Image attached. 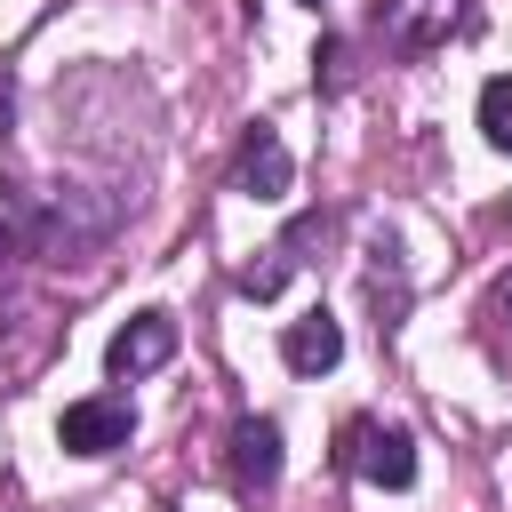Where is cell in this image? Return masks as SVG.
<instances>
[{
  "instance_id": "obj_7",
  "label": "cell",
  "mask_w": 512,
  "mask_h": 512,
  "mask_svg": "<svg viewBox=\"0 0 512 512\" xmlns=\"http://www.w3.org/2000/svg\"><path fill=\"white\" fill-rule=\"evenodd\" d=\"M480 336H488V352L512 368V272H504V280L480 296Z\"/></svg>"
},
{
  "instance_id": "obj_1",
  "label": "cell",
  "mask_w": 512,
  "mask_h": 512,
  "mask_svg": "<svg viewBox=\"0 0 512 512\" xmlns=\"http://www.w3.org/2000/svg\"><path fill=\"white\" fill-rule=\"evenodd\" d=\"M336 456H344L360 480H376V488H408V480H416V440H408L400 424H376V416H352V424L336 432Z\"/></svg>"
},
{
  "instance_id": "obj_8",
  "label": "cell",
  "mask_w": 512,
  "mask_h": 512,
  "mask_svg": "<svg viewBox=\"0 0 512 512\" xmlns=\"http://www.w3.org/2000/svg\"><path fill=\"white\" fill-rule=\"evenodd\" d=\"M480 136H488L496 152H512V72H496V80L480 88Z\"/></svg>"
},
{
  "instance_id": "obj_6",
  "label": "cell",
  "mask_w": 512,
  "mask_h": 512,
  "mask_svg": "<svg viewBox=\"0 0 512 512\" xmlns=\"http://www.w3.org/2000/svg\"><path fill=\"white\" fill-rule=\"evenodd\" d=\"M280 360H288L296 376H320V368H336V360H344V328H336L328 312H304V320L280 336Z\"/></svg>"
},
{
  "instance_id": "obj_4",
  "label": "cell",
  "mask_w": 512,
  "mask_h": 512,
  "mask_svg": "<svg viewBox=\"0 0 512 512\" xmlns=\"http://www.w3.org/2000/svg\"><path fill=\"white\" fill-rule=\"evenodd\" d=\"M288 176H296V168H288V144H280L272 128H248V136H240V160H232V184H240L248 200H280Z\"/></svg>"
},
{
  "instance_id": "obj_3",
  "label": "cell",
  "mask_w": 512,
  "mask_h": 512,
  "mask_svg": "<svg viewBox=\"0 0 512 512\" xmlns=\"http://www.w3.org/2000/svg\"><path fill=\"white\" fill-rule=\"evenodd\" d=\"M168 352H176V320H168V312H136V320L104 344V368L128 384V376H152Z\"/></svg>"
},
{
  "instance_id": "obj_5",
  "label": "cell",
  "mask_w": 512,
  "mask_h": 512,
  "mask_svg": "<svg viewBox=\"0 0 512 512\" xmlns=\"http://www.w3.org/2000/svg\"><path fill=\"white\" fill-rule=\"evenodd\" d=\"M272 480H280V424H272V416L232 424V488L256 496V488H272Z\"/></svg>"
},
{
  "instance_id": "obj_2",
  "label": "cell",
  "mask_w": 512,
  "mask_h": 512,
  "mask_svg": "<svg viewBox=\"0 0 512 512\" xmlns=\"http://www.w3.org/2000/svg\"><path fill=\"white\" fill-rule=\"evenodd\" d=\"M128 432H136V408L128 400H72L56 416V440L72 456H112V448H128Z\"/></svg>"
},
{
  "instance_id": "obj_9",
  "label": "cell",
  "mask_w": 512,
  "mask_h": 512,
  "mask_svg": "<svg viewBox=\"0 0 512 512\" xmlns=\"http://www.w3.org/2000/svg\"><path fill=\"white\" fill-rule=\"evenodd\" d=\"M312 8H320V0H312Z\"/></svg>"
}]
</instances>
